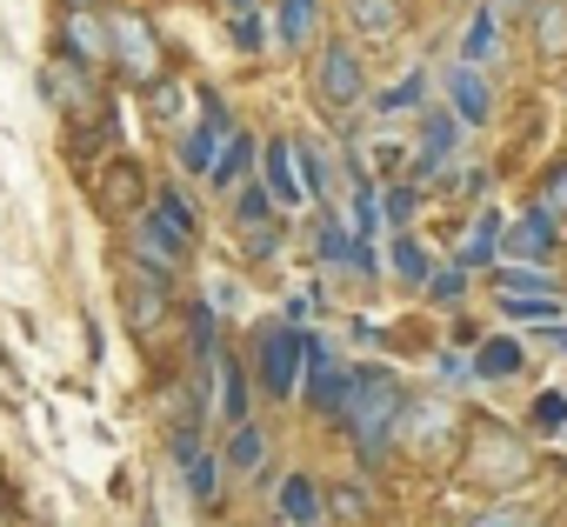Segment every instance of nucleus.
<instances>
[{"label":"nucleus","mask_w":567,"mask_h":527,"mask_svg":"<svg viewBox=\"0 0 567 527\" xmlns=\"http://www.w3.org/2000/svg\"><path fill=\"white\" fill-rule=\"evenodd\" d=\"M280 207H274V194H267V180L254 174L247 187H234V227H254V220H274Z\"/></svg>","instance_id":"38"},{"label":"nucleus","mask_w":567,"mask_h":527,"mask_svg":"<svg viewBox=\"0 0 567 527\" xmlns=\"http://www.w3.org/2000/svg\"><path fill=\"white\" fill-rule=\"evenodd\" d=\"M234 127H240V121H234V107H227L214 87H200V121L174 141V167H181V180H207Z\"/></svg>","instance_id":"9"},{"label":"nucleus","mask_w":567,"mask_h":527,"mask_svg":"<svg viewBox=\"0 0 567 527\" xmlns=\"http://www.w3.org/2000/svg\"><path fill=\"white\" fill-rule=\"evenodd\" d=\"M527 34L547 61L567 54V0H534V14H527Z\"/></svg>","instance_id":"33"},{"label":"nucleus","mask_w":567,"mask_h":527,"mask_svg":"<svg viewBox=\"0 0 567 527\" xmlns=\"http://www.w3.org/2000/svg\"><path fill=\"white\" fill-rule=\"evenodd\" d=\"M147 214H154V220H161V227H167L174 240L200 247V227H207V220H200V207H194V194H187L181 180H161V187H154V207H147Z\"/></svg>","instance_id":"20"},{"label":"nucleus","mask_w":567,"mask_h":527,"mask_svg":"<svg viewBox=\"0 0 567 527\" xmlns=\"http://www.w3.org/2000/svg\"><path fill=\"white\" fill-rule=\"evenodd\" d=\"M388 281H394V288H408V294H427V281H434V260H427V247H421V234H414V227L388 240Z\"/></svg>","instance_id":"22"},{"label":"nucleus","mask_w":567,"mask_h":527,"mask_svg":"<svg viewBox=\"0 0 567 527\" xmlns=\"http://www.w3.org/2000/svg\"><path fill=\"white\" fill-rule=\"evenodd\" d=\"M121 154V107L107 101L101 114H87V121H68V161L81 167V174H94L101 161H114Z\"/></svg>","instance_id":"14"},{"label":"nucleus","mask_w":567,"mask_h":527,"mask_svg":"<svg viewBox=\"0 0 567 527\" xmlns=\"http://www.w3.org/2000/svg\"><path fill=\"white\" fill-rule=\"evenodd\" d=\"M421 180H381V214L394 220V234H408L414 227V207H421Z\"/></svg>","instance_id":"36"},{"label":"nucleus","mask_w":567,"mask_h":527,"mask_svg":"<svg viewBox=\"0 0 567 527\" xmlns=\"http://www.w3.org/2000/svg\"><path fill=\"white\" fill-rule=\"evenodd\" d=\"M274 514H280V527H328V487H321V474H308V467L280 474Z\"/></svg>","instance_id":"15"},{"label":"nucleus","mask_w":567,"mask_h":527,"mask_svg":"<svg viewBox=\"0 0 567 527\" xmlns=\"http://www.w3.org/2000/svg\"><path fill=\"white\" fill-rule=\"evenodd\" d=\"M61 14H107V0H61Z\"/></svg>","instance_id":"47"},{"label":"nucleus","mask_w":567,"mask_h":527,"mask_svg":"<svg viewBox=\"0 0 567 527\" xmlns=\"http://www.w3.org/2000/svg\"><path fill=\"white\" fill-rule=\"evenodd\" d=\"M467 288H474V275L447 260V268H434V281H427V301H434V308H461V301H467Z\"/></svg>","instance_id":"40"},{"label":"nucleus","mask_w":567,"mask_h":527,"mask_svg":"<svg viewBox=\"0 0 567 527\" xmlns=\"http://www.w3.org/2000/svg\"><path fill=\"white\" fill-rule=\"evenodd\" d=\"M408 401L414 394H408V381L394 368H361L354 374V401H348L341 434H348V447H354V461L368 474L401 454V414H408Z\"/></svg>","instance_id":"2"},{"label":"nucleus","mask_w":567,"mask_h":527,"mask_svg":"<svg viewBox=\"0 0 567 527\" xmlns=\"http://www.w3.org/2000/svg\"><path fill=\"white\" fill-rule=\"evenodd\" d=\"M341 21L361 48H388L414 28V0H341Z\"/></svg>","instance_id":"13"},{"label":"nucleus","mask_w":567,"mask_h":527,"mask_svg":"<svg viewBox=\"0 0 567 527\" xmlns=\"http://www.w3.org/2000/svg\"><path fill=\"white\" fill-rule=\"evenodd\" d=\"M315 107L341 127H354V114L368 107V54L354 34H334L315 48Z\"/></svg>","instance_id":"3"},{"label":"nucleus","mask_w":567,"mask_h":527,"mask_svg":"<svg viewBox=\"0 0 567 527\" xmlns=\"http://www.w3.org/2000/svg\"><path fill=\"white\" fill-rule=\"evenodd\" d=\"M154 174H147V161L141 154H114V161H101L94 174H87V200H94V214L107 220V227H134L147 207H154Z\"/></svg>","instance_id":"4"},{"label":"nucleus","mask_w":567,"mask_h":527,"mask_svg":"<svg viewBox=\"0 0 567 527\" xmlns=\"http://www.w3.org/2000/svg\"><path fill=\"white\" fill-rule=\"evenodd\" d=\"M540 200H547L554 214H567V161H554V167H547V180H540Z\"/></svg>","instance_id":"45"},{"label":"nucleus","mask_w":567,"mask_h":527,"mask_svg":"<svg viewBox=\"0 0 567 527\" xmlns=\"http://www.w3.org/2000/svg\"><path fill=\"white\" fill-rule=\"evenodd\" d=\"M447 194H461V200H487V194H494V174H487L481 161H461V167L447 174Z\"/></svg>","instance_id":"42"},{"label":"nucleus","mask_w":567,"mask_h":527,"mask_svg":"<svg viewBox=\"0 0 567 527\" xmlns=\"http://www.w3.org/2000/svg\"><path fill=\"white\" fill-rule=\"evenodd\" d=\"M540 474V454H534V441L520 434V427H507V421H467V441H461V454H454V480L461 487H474V494H487V500H507V494H520L527 480Z\"/></svg>","instance_id":"1"},{"label":"nucleus","mask_w":567,"mask_h":527,"mask_svg":"<svg viewBox=\"0 0 567 527\" xmlns=\"http://www.w3.org/2000/svg\"><path fill=\"white\" fill-rule=\"evenodd\" d=\"M441 101H447L467 127H487V121L501 114L494 74H487V68H467V61H447V68H441Z\"/></svg>","instance_id":"12"},{"label":"nucleus","mask_w":567,"mask_h":527,"mask_svg":"<svg viewBox=\"0 0 567 527\" xmlns=\"http://www.w3.org/2000/svg\"><path fill=\"white\" fill-rule=\"evenodd\" d=\"M467 527H540V514H534V500L507 494V500H487L481 514H467Z\"/></svg>","instance_id":"37"},{"label":"nucleus","mask_w":567,"mask_h":527,"mask_svg":"<svg viewBox=\"0 0 567 527\" xmlns=\"http://www.w3.org/2000/svg\"><path fill=\"white\" fill-rule=\"evenodd\" d=\"M295 154H301L308 200H321V207H328V200H334V180H341V174H334V154H328L321 141H308V134H295Z\"/></svg>","instance_id":"30"},{"label":"nucleus","mask_w":567,"mask_h":527,"mask_svg":"<svg viewBox=\"0 0 567 527\" xmlns=\"http://www.w3.org/2000/svg\"><path fill=\"white\" fill-rule=\"evenodd\" d=\"M514 260H547L554 247H560V214L547 207V200H534L520 220H507V240H501Z\"/></svg>","instance_id":"17"},{"label":"nucleus","mask_w":567,"mask_h":527,"mask_svg":"<svg viewBox=\"0 0 567 527\" xmlns=\"http://www.w3.org/2000/svg\"><path fill=\"white\" fill-rule=\"evenodd\" d=\"M434 374H441V381H474V354L441 348V354H434Z\"/></svg>","instance_id":"44"},{"label":"nucleus","mask_w":567,"mask_h":527,"mask_svg":"<svg viewBox=\"0 0 567 527\" xmlns=\"http://www.w3.org/2000/svg\"><path fill=\"white\" fill-rule=\"evenodd\" d=\"M227 41H234V54L267 48V0H227Z\"/></svg>","instance_id":"28"},{"label":"nucleus","mask_w":567,"mask_h":527,"mask_svg":"<svg viewBox=\"0 0 567 527\" xmlns=\"http://www.w3.org/2000/svg\"><path fill=\"white\" fill-rule=\"evenodd\" d=\"M461 441H467V421H461V407L447 394H414L408 401V414H401V454L408 461H421V467L454 461Z\"/></svg>","instance_id":"6"},{"label":"nucleus","mask_w":567,"mask_h":527,"mask_svg":"<svg viewBox=\"0 0 567 527\" xmlns=\"http://www.w3.org/2000/svg\"><path fill=\"white\" fill-rule=\"evenodd\" d=\"M421 107H427V68H414V74H401L394 87H381L368 114H381V121H401V114H421Z\"/></svg>","instance_id":"29"},{"label":"nucleus","mask_w":567,"mask_h":527,"mask_svg":"<svg viewBox=\"0 0 567 527\" xmlns=\"http://www.w3.org/2000/svg\"><path fill=\"white\" fill-rule=\"evenodd\" d=\"M41 94H48V107H54L61 121H87V114H101V107L114 101L107 81L87 74V68L68 61V54H48V61H41Z\"/></svg>","instance_id":"10"},{"label":"nucleus","mask_w":567,"mask_h":527,"mask_svg":"<svg viewBox=\"0 0 567 527\" xmlns=\"http://www.w3.org/2000/svg\"><path fill=\"white\" fill-rule=\"evenodd\" d=\"M501 48H507V28H501L487 8H474V14H467V34H461V54H454V61H467V68H494V61H501Z\"/></svg>","instance_id":"24"},{"label":"nucleus","mask_w":567,"mask_h":527,"mask_svg":"<svg viewBox=\"0 0 567 527\" xmlns=\"http://www.w3.org/2000/svg\"><path fill=\"white\" fill-rule=\"evenodd\" d=\"M220 461H227V474H260L267 467V427L260 421H240V427H227V441H220Z\"/></svg>","instance_id":"25"},{"label":"nucleus","mask_w":567,"mask_h":527,"mask_svg":"<svg viewBox=\"0 0 567 527\" xmlns=\"http://www.w3.org/2000/svg\"><path fill=\"white\" fill-rule=\"evenodd\" d=\"M214 388H220V427H240V421H254V414H247V394H254V381H247V368H240L234 354H220V361H214Z\"/></svg>","instance_id":"27"},{"label":"nucleus","mask_w":567,"mask_h":527,"mask_svg":"<svg viewBox=\"0 0 567 527\" xmlns=\"http://www.w3.org/2000/svg\"><path fill=\"white\" fill-rule=\"evenodd\" d=\"M14 514H21V500H14V487H8V474H0V527H14Z\"/></svg>","instance_id":"46"},{"label":"nucleus","mask_w":567,"mask_h":527,"mask_svg":"<svg viewBox=\"0 0 567 527\" xmlns=\"http://www.w3.org/2000/svg\"><path fill=\"white\" fill-rule=\"evenodd\" d=\"M181 101H187V87H181V81H174V74H167V81H161V87H147V114H154V121H161V127H174V121H181V114H187V107H181Z\"/></svg>","instance_id":"41"},{"label":"nucleus","mask_w":567,"mask_h":527,"mask_svg":"<svg viewBox=\"0 0 567 527\" xmlns=\"http://www.w3.org/2000/svg\"><path fill=\"white\" fill-rule=\"evenodd\" d=\"M181 487H187L194 507H220V494H227V461H220V447L194 454V461L181 467Z\"/></svg>","instance_id":"26"},{"label":"nucleus","mask_w":567,"mask_h":527,"mask_svg":"<svg viewBox=\"0 0 567 527\" xmlns=\"http://www.w3.org/2000/svg\"><path fill=\"white\" fill-rule=\"evenodd\" d=\"M174 314H181L174 275L147 268V260H127V268H121V321H127V334L134 341H154Z\"/></svg>","instance_id":"8"},{"label":"nucleus","mask_w":567,"mask_h":527,"mask_svg":"<svg viewBox=\"0 0 567 527\" xmlns=\"http://www.w3.org/2000/svg\"><path fill=\"white\" fill-rule=\"evenodd\" d=\"M254 174H260V134H254V127H234L227 147H220V161H214V174H207V187H214V194H234V187H247Z\"/></svg>","instance_id":"18"},{"label":"nucleus","mask_w":567,"mask_h":527,"mask_svg":"<svg viewBox=\"0 0 567 527\" xmlns=\"http://www.w3.org/2000/svg\"><path fill=\"white\" fill-rule=\"evenodd\" d=\"M494 314L534 321V328H560V321H567V301H560V294H494Z\"/></svg>","instance_id":"31"},{"label":"nucleus","mask_w":567,"mask_h":527,"mask_svg":"<svg viewBox=\"0 0 567 527\" xmlns=\"http://www.w3.org/2000/svg\"><path fill=\"white\" fill-rule=\"evenodd\" d=\"M308 381V328L295 321H267L254 334V388L267 401H295Z\"/></svg>","instance_id":"5"},{"label":"nucleus","mask_w":567,"mask_h":527,"mask_svg":"<svg viewBox=\"0 0 567 527\" xmlns=\"http://www.w3.org/2000/svg\"><path fill=\"white\" fill-rule=\"evenodd\" d=\"M527 374V348L514 334H487L474 348V381H520Z\"/></svg>","instance_id":"23"},{"label":"nucleus","mask_w":567,"mask_h":527,"mask_svg":"<svg viewBox=\"0 0 567 527\" xmlns=\"http://www.w3.org/2000/svg\"><path fill=\"white\" fill-rule=\"evenodd\" d=\"M374 520V494L361 480H334L328 487V527H368Z\"/></svg>","instance_id":"34"},{"label":"nucleus","mask_w":567,"mask_h":527,"mask_svg":"<svg viewBox=\"0 0 567 527\" xmlns=\"http://www.w3.org/2000/svg\"><path fill=\"white\" fill-rule=\"evenodd\" d=\"M107 21H114V81L134 87V94L161 87V81H167V48H161L154 21L134 14V8H114Z\"/></svg>","instance_id":"7"},{"label":"nucleus","mask_w":567,"mask_h":527,"mask_svg":"<svg viewBox=\"0 0 567 527\" xmlns=\"http://www.w3.org/2000/svg\"><path fill=\"white\" fill-rule=\"evenodd\" d=\"M114 14V8H107ZM107 14H61V28H54V54H68V61H81L87 74H114V21Z\"/></svg>","instance_id":"11"},{"label":"nucleus","mask_w":567,"mask_h":527,"mask_svg":"<svg viewBox=\"0 0 567 527\" xmlns=\"http://www.w3.org/2000/svg\"><path fill=\"white\" fill-rule=\"evenodd\" d=\"M501 240H507V214H501V207H474V227H467V240H461V254H454V268L487 275L494 254H501Z\"/></svg>","instance_id":"19"},{"label":"nucleus","mask_w":567,"mask_h":527,"mask_svg":"<svg viewBox=\"0 0 567 527\" xmlns=\"http://www.w3.org/2000/svg\"><path fill=\"white\" fill-rule=\"evenodd\" d=\"M321 34V0H274V48L280 54H301Z\"/></svg>","instance_id":"21"},{"label":"nucleus","mask_w":567,"mask_h":527,"mask_svg":"<svg viewBox=\"0 0 567 527\" xmlns=\"http://www.w3.org/2000/svg\"><path fill=\"white\" fill-rule=\"evenodd\" d=\"M260 180H267L274 207H301V200H308V180H301L295 134H274V141H260Z\"/></svg>","instance_id":"16"},{"label":"nucleus","mask_w":567,"mask_h":527,"mask_svg":"<svg viewBox=\"0 0 567 527\" xmlns=\"http://www.w3.org/2000/svg\"><path fill=\"white\" fill-rule=\"evenodd\" d=\"M494 294H560V275L540 260H507V268H494Z\"/></svg>","instance_id":"32"},{"label":"nucleus","mask_w":567,"mask_h":527,"mask_svg":"<svg viewBox=\"0 0 567 527\" xmlns=\"http://www.w3.org/2000/svg\"><path fill=\"white\" fill-rule=\"evenodd\" d=\"M481 8L501 21V28H527V14H534V0H481Z\"/></svg>","instance_id":"43"},{"label":"nucleus","mask_w":567,"mask_h":527,"mask_svg":"<svg viewBox=\"0 0 567 527\" xmlns=\"http://www.w3.org/2000/svg\"><path fill=\"white\" fill-rule=\"evenodd\" d=\"M234 234H240V254H247V268H267V260L280 254V240H288L280 214H274V220H254V227H234Z\"/></svg>","instance_id":"35"},{"label":"nucleus","mask_w":567,"mask_h":527,"mask_svg":"<svg viewBox=\"0 0 567 527\" xmlns=\"http://www.w3.org/2000/svg\"><path fill=\"white\" fill-rule=\"evenodd\" d=\"M527 427H534L540 441H554V434L567 427V394H560V388H547V394H534V401H527Z\"/></svg>","instance_id":"39"}]
</instances>
